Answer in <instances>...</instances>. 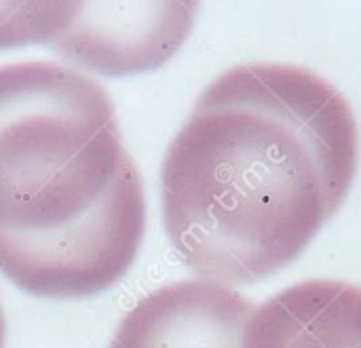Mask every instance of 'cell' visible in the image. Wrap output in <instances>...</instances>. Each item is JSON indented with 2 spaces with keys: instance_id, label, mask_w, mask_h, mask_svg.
Here are the masks:
<instances>
[{
  "instance_id": "6da1fadb",
  "label": "cell",
  "mask_w": 361,
  "mask_h": 348,
  "mask_svg": "<svg viewBox=\"0 0 361 348\" xmlns=\"http://www.w3.org/2000/svg\"><path fill=\"white\" fill-rule=\"evenodd\" d=\"M357 161L355 114L330 80L294 63H239L199 95L165 152L167 237L201 281H262L338 213Z\"/></svg>"
},
{
  "instance_id": "7a4b0ae2",
  "label": "cell",
  "mask_w": 361,
  "mask_h": 348,
  "mask_svg": "<svg viewBox=\"0 0 361 348\" xmlns=\"http://www.w3.org/2000/svg\"><path fill=\"white\" fill-rule=\"evenodd\" d=\"M146 230V194L114 104L51 61L0 66V273L49 300L121 281Z\"/></svg>"
},
{
  "instance_id": "3957f363",
  "label": "cell",
  "mask_w": 361,
  "mask_h": 348,
  "mask_svg": "<svg viewBox=\"0 0 361 348\" xmlns=\"http://www.w3.org/2000/svg\"><path fill=\"white\" fill-rule=\"evenodd\" d=\"M70 2L68 23L55 49L106 74H127L161 66L188 36L195 2Z\"/></svg>"
},
{
  "instance_id": "277c9868",
  "label": "cell",
  "mask_w": 361,
  "mask_h": 348,
  "mask_svg": "<svg viewBox=\"0 0 361 348\" xmlns=\"http://www.w3.org/2000/svg\"><path fill=\"white\" fill-rule=\"evenodd\" d=\"M256 306L233 287L178 281L144 296L108 348H243Z\"/></svg>"
},
{
  "instance_id": "5b68a950",
  "label": "cell",
  "mask_w": 361,
  "mask_h": 348,
  "mask_svg": "<svg viewBox=\"0 0 361 348\" xmlns=\"http://www.w3.org/2000/svg\"><path fill=\"white\" fill-rule=\"evenodd\" d=\"M243 348H361V287L309 279L256 306Z\"/></svg>"
},
{
  "instance_id": "8992f818",
  "label": "cell",
  "mask_w": 361,
  "mask_h": 348,
  "mask_svg": "<svg viewBox=\"0 0 361 348\" xmlns=\"http://www.w3.org/2000/svg\"><path fill=\"white\" fill-rule=\"evenodd\" d=\"M4 338H6V323H4V315L0 306V348H4Z\"/></svg>"
}]
</instances>
